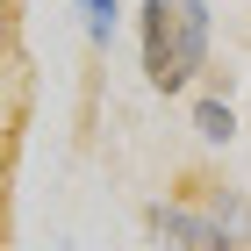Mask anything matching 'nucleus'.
I'll use <instances>...</instances> for the list:
<instances>
[{
  "label": "nucleus",
  "mask_w": 251,
  "mask_h": 251,
  "mask_svg": "<svg viewBox=\"0 0 251 251\" xmlns=\"http://www.w3.org/2000/svg\"><path fill=\"white\" fill-rule=\"evenodd\" d=\"M215 15L208 0H136V58L151 94H194V79L208 72Z\"/></svg>",
  "instance_id": "f257e3e1"
},
{
  "label": "nucleus",
  "mask_w": 251,
  "mask_h": 251,
  "mask_svg": "<svg viewBox=\"0 0 251 251\" xmlns=\"http://www.w3.org/2000/svg\"><path fill=\"white\" fill-rule=\"evenodd\" d=\"M144 230L158 251H230L223 223L201 208V194H173V201H151L144 208Z\"/></svg>",
  "instance_id": "f03ea898"
},
{
  "label": "nucleus",
  "mask_w": 251,
  "mask_h": 251,
  "mask_svg": "<svg viewBox=\"0 0 251 251\" xmlns=\"http://www.w3.org/2000/svg\"><path fill=\"white\" fill-rule=\"evenodd\" d=\"M194 194H201V208L223 223L230 251H251V194L244 187H194Z\"/></svg>",
  "instance_id": "7ed1b4c3"
},
{
  "label": "nucleus",
  "mask_w": 251,
  "mask_h": 251,
  "mask_svg": "<svg viewBox=\"0 0 251 251\" xmlns=\"http://www.w3.org/2000/svg\"><path fill=\"white\" fill-rule=\"evenodd\" d=\"M237 129H244V122H237V100L230 94H194V136H201L208 151H230Z\"/></svg>",
  "instance_id": "20e7f679"
},
{
  "label": "nucleus",
  "mask_w": 251,
  "mask_h": 251,
  "mask_svg": "<svg viewBox=\"0 0 251 251\" xmlns=\"http://www.w3.org/2000/svg\"><path fill=\"white\" fill-rule=\"evenodd\" d=\"M79 22H86V43L94 50H108L122 29V0H79Z\"/></svg>",
  "instance_id": "39448f33"
},
{
  "label": "nucleus",
  "mask_w": 251,
  "mask_h": 251,
  "mask_svg": "<svg viewBox=\"0 0 251 251\" xmlns=\"http://www.w3.org/2000/svg\"><path fill=\"white\" fill-rule=\"evenodd\" d=\"M7 58H15V7H0V72H7Z\"/></svg>",
  "instance_id": "423d86ee"
},
{
  "label": "nucleus",
  "mask_w": 251,
  "mask_h": 251,
  "mask_svg": "<svg viewBox=\"0 0 251 251\" xmlns=\"http://www.w3.org/2000/svg\"><path fill=\"white\" fill-rule=\"evenodd\" d=\"M0 7H22V0H0Z\"/></svg>",
  "instance_id": "0eeeda50"
}]
</instances>
